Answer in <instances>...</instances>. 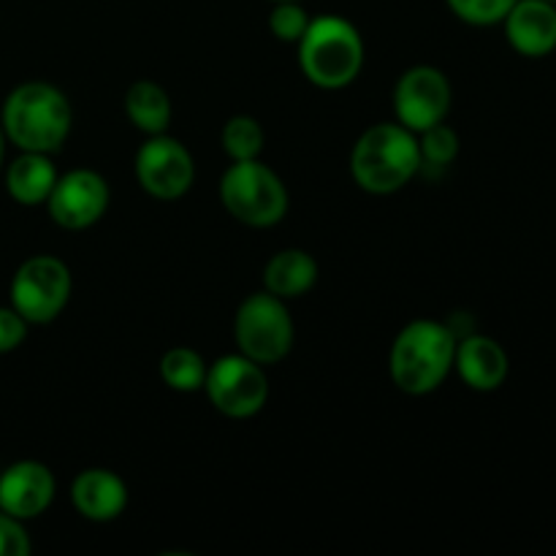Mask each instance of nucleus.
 I'll use <instances>...</instances> for the list:
<instances>
[{
	"mask_svg": "<svg viewBox=\"0 0 556 556\" xmlns=\"http://www.w3.org/2000/svg\"><path fill=\"white\" fill-rule=\"evenodd\" d=\"M136 177L150 195L161 201H174L188 193L193 185V155L177 139L157 134L136 152Z\"/></svg>",
	"mask_w": 556,
	"mask_h": 556,
	"instance_id": "9d476101",
	"label": "nucleus"
},
{
	"mask_svg": "<svg viewBox=\"0 0 556 556\" xmlns=\"http://www.w3.org/2000/svg\"><path fill=\"white\" fill-rule=\"evenodd\" d=\"M27 337V320L14 307H0V353L20 348Z\"/></svg>",
	"mask_w": 556,
	"mask_h": 556,
	"instance_id": "393cba45",
	"label": "nucleus"
},
{
	"mask_svg": "<svg viewBox=\"0 0 556 556\" xmlns=\"http://www.w3.org/2000/svg\"><path fill=\"white\" fill-rule=\"evenodd\" d=\"M418 150H421V163L427 166H448L456 155H459V136L451 125L438 123L432 128L421 130V139H418Z\"/></svg>",
	"mask_w": 556,
	"mask_h": 556,
	"instance_id": "412c9836",
	"label": "nucleus"
},
{
	"mask_svg": "<svg viewBox=\"0 0 556 556\" xmlns=\"http://www.w3.org/2000/svg\"><path fill=\"white\" fill-rule=\"evenodd\" d=\"M30 554V538L20 519L0 514V556H27Z\"/></svg>",
	"mask_w": 556,
	"mask_h": 556,
	"instance_id": "b1692460",
	"label": "nucleus"
},
{
	"mask_svg": "<svg viewBox=\"0 0 556 556\" xmlns=\"http://www.w3.org/2000/svg\"><path fill=\"white\" fill-rule=\"evenodd\" d=\"M54 500V476L41 462H16L0 476V510L27 521L41 516Z\"/></svg>",
	"mask_w": 556,
	"mask_h": 556,
	"instance_id": "f8f14e48",
	"label": "nucleus"
},
{
	"mask_svg": "<svg viewBox=\"0 0 556 556\" xmlns=\"http://www.w3.org/2000/svg\"><path fill=\"white\" fill-rule=\"evenodd\" d=\"M454 369L472 391H494L508 378V353L486 334H467L456 340Z\"/></svg>",
	"mask_w": 556,
	"mask_h": 556,
	"instance_id": "4468645a",
	"label": "nucleus"
},
{
	"mask_svg": "<svg viewBox=\"0 0 556 556\" xmlns=\"http://www.w3.org/2000/svg\"><path fill=\"white\" fill-rule=\"evenodd\" d=\"M394 112L400 125L413 134L443 123L451 112V81L432 65L405 71L394 87Z\"/></svg>",
	"mask_w": 556,
	"mask_h": 556,
	"instance_id": "1a4fd4ad",
	"label": "nucleus"
},
{
	"mask_svg": "<svg viewBox=\"0 0 556 556\" xmlns=\"http://www.w3.org/2000/svg\"><path fill=\"white\" fill-rule=\"evenodd\" d=\"M309 27L307 11L299 5V0H288V3H275L269 14V30L271 36L280 38L286 43H299Z\"/></svg>",
	"mask_w": 556,
	"mask_h": 556,
	"instance_id": "5701e85b",
	"label": "nucleus"
},
{
	"mask_svg": "<svg viewBox=\"0 0 556 556\" xmlns=\"http://www.w3.org/2000/svg\"><path fill=\"white\" fill-rule=\"evenodd\" d=\"M223 150L231 161H255L264 150V128L255 117L239 114L223 128Z\"/></svg>",
	"mask_w": 556,
	"mask_h": 556,
	"instance_id": "aec40b11",
	"label": "nucleus"
},
{
	"mask_svg": "<svg viewBox=\"0 0 556 556\" xmlns=\"http://www.w3.org/2000/svg\"><path fill=\"white\" fill-rule=\"evenodd\" d=\"M508 43L525 58H546L556 49V3L516 0L503 20Z\"/></svg>",
	"mask_w": 556,
	"mask_h": 556,
	"instance_id": "ddd939ff",
	"label": "nucleus"
},
{
	"mask_svg": "<svg viewBox=\"0 0 556 556\" xmlns=\"http://www.w3.org/2000/svg\"><path fill=\"white\" fill-rule=\"evenodd\" d=\"M239 353L261 367L282 362L293 348V320L286 302L275 293H253L244 299L233 318Z\"/></svg>",
	"mask_w": 556,
	"mask_h": 556,
	"instance_id": "423d86ee",
	"label": "nucleus"
},
{
	"mask_svg": "<svg viewBox=\"0 0 556 556\" xmlns=\"http://www.w3.org/2000/svg\"><path fill=\"white\" fill-rule=\"evenodd\" d=\"M71 503L79 510V516L90 521H114L128 505V486L123 478L112 470L79 472L71 483Z\"/></svg>",
	"mask_w": 556,
	"mask_h": 556,
	"instance_id": "2eb2a0df",
	"label": "nucleus"
},
{
	"mask_svg": "<svg viewBox=\"0 0 556 556\" xmlns=\"http://www.w3.org/2000/svg\"><path fill=\"white\" fill-rule=\"evenodd\" d=\"M0 125L22 152L52 155L71 134V103L49 81H25L5 98Z\"/></svg>",
	"mask_w": 556,
	"mask_h": 556,
	"instance_id": "f257e3e1",
	"label": "nucleus"
},
{
	"mask_svg": "<svg viewBox=\"0 0 556 556\" xmlns=\"http://www.w3.org/2000/svg\"><path fill=\"white\" fill-rule=\"evenodd\" d=\"M125 114L130 123L147 136L166 134L168 123H172V101H168L166 90L150 79L134 81L125 92Z\"/></svg>",
	"mask_w": 556,
	"mask_h": 556,
	"instance_id": "a211bd4d",
	"label": "nucleus"
},
{
	"mask_svg": "<svg viewBox=\"0 0 556 556\" xmlns=\"http://www.w3.org/2000/svg\"><path fill=\"white\" fill-rule=\"evenodd\" d=\"M71 296V271L54 255H36L11 280V307L27 324H52Z\"/></svg>",
	"mask_w": 556,
	"mask_h": 556,
	"instance_id": "0eeeda50",
	"label": "nucleus"
},
{
	"mask_svg": "<svg viewBox=\"0 0 556 556\" xmlns=\"http://www.w3.org/2000/svg\"><path fill=\"white\" fill-rule=\"evenodd\" d=\"M3 152H5V130L0 125V166H3Z\"/></svg>",
	"mask_w": 556,
	"mask_h": 556,
	"instance_id": "a878e982",
	"label": "nucleus"
},
{
	"mask_svg": "<svg viewBox=\"0 0 556 556\" xmlns=\"http://www.w3.org/2000/svg\"><path fill=\"white\" fill-rule=\"evenodd\" d=\"M271 3H288V0H271Z\"/></svg>",
	"mask_w": 556,
	"mask_h": 556,
	"instance_id": "bb28decb",
	"label": "nucleus"
},
{
	"mask_svg": "<svg viewBox=\"0 0 556 556\" xmlns=\"http://www.w3.org/2000/svg\"><path fill=\"white\" fill-rule=\"evenodd\" d=\"M220 201L228 215L253 228L277 226L288 212L286 185L258 157L233 161L220 179Z\"/></svg>",
	"mask_w": 556,
	"mask_h": 556,
	"instance_id": "39448f33",
	"label": "nucleus"
},
{
	"mask_svg": "<svg viewBox=\"0 0 556 556\" xmlns=\"http://www.w3.org/2000/svg\"><path fill=\"white\" fill-rule=\"evenodd\" d=\"M445 3L467 25L489 27L497 25V22H503L508 16L516 0H445Z\"/></svg>",
	"mask_w": 556,
	"mask_h": 556,
	"instance_id": "4be33fe9",
	"label": "nucleus"
},
{
	"mask_svg": "<svg viewBox=\"0 0 556 556\" xmlns=\"http://www.w3.org/2000/svg\"><path fill=\"white\" fill-rule=\"evenodd\" d=\"M315 280H318V264L304 250H282L264 269L266 291L280 299L302 296L315 286Z\"/></svg>",
	"mask_w": 556,
	"mask_h": 556,
	"instance_id": "f3484780",
	"label": "nucleus"
},
{
	"mask_svg": "<svg viewBox=\"0 0 556 556\" xmlns=\"http://www.w3.org/2000/svg\"><path fill=\"white\" fill-rule=\"evenodd\" d=\"M424 168L413 130L400 123H378L358 136L351 155L353 179L372 195H391Z\"/></svg>",
	"mask_w": 556,
	"mask_h": 556,
	"instance_id": "f03ea898",
	"label": "nucleus"
},
{
	"mask_svg": "<svg viewBox=\"0 0 556 556\" xmlns=\"http://www.w3.org/2000/svg\"><path fill=\"white\" fill-rule=\"evenodd\" d=\"M454 329L438 320H413L396 334L391 348V380L405 394L424 396L445 383L456 356Z\"/></svg>",
	"mask_w": 556,
	"mask_h": 556,
	"instance_id": "7ed1b4c3",
	"label": "nucleus"
},
{
	"mask_svg": "<svg viewBox=\"0 0 556 556\" xmlns=\"http://www.w3.org/2000/svg\"><path fill=\"white\" fill-rule=\"evenodd\" d=\"M58 182V168L43 152H22L5 172V190L16 204H43Z\"/></svg>",
	"mask_w": 556,
	"mask_h": 556,
	"instance_id": "dca6fc26",
	"label": "nucleus"
},
{
	"mask_svg": "<svg viewBox=\"0 0 556 556\" xmlns=\"http://www.w3.org/2000/svg\"><path fill=\"white\" fill-rule=\"evenodd\" d=\"M299 65L315 87L342 90L364 68L362 33L342 16L309 20L307 33L299 41Z\"/></svg>",
	"mask_w": 556,
	"mask_h": 556,
	"instance_id": "20e7f679",
	"label": "nucleus"
},
{
	"mask_svg": "<svg viewBox=\"0 0 556 556\" xmlns=\"http://www.w3.org/2000/svg\"><path fill=\"white\" fill-rule=\"evenodd\" d=\"M206 369L210 367L204 364V358L195 351H190V348H172L161 358L163 383L174 391H182V394L204 389Z\"/></svg>",
	"mask_w": 556,
	"mask_h": 556,
	"instance_id": "6ab92c4d",
	"label": "nucleus"
},
{
	"mask_svg": "<svg viewBox=\"0 0 556 556\" xmlns=\"http://www.w3.org/2000/svg\"><path fill=\"white\" fill-rule=\"evenodd\" d=\"M552 3H556V0H552Z\"/></svg>",
	"mask_w": 556,
	"mask_h": 556,
	"instance_id": "cd10ccee",
	"label": "nucleus"
},
{
	"mask_svg": "<svg viewBox=\"0 0 556 556\" xmlns=\"http://www.w3.org/2000/svg\"><path fill=\"white\" fill-rule=\"evenodd\" d=\"M49 215L65 231H85L96 226L109 206V185L92 168H76L54 182L47 199Z\"/></svg>",
	"mask_w": 556,
	"mask_h": 556,
	"instance_id": "9b49d317",
	"label": "nucleus"
},
{
	"mask_svg": "<svg viewBox=\"0 0 556 556\" xmlns=\"http://www.w3.org/2000/svg\"><path fill=\"white\" fill-rule=\"evenodd\" d=\"M204 389L215 410L228 418H250L261 413L269 400V383H266L264 367L253 358L220 356L206 369Z\"/></svg>",
	"mask_w": 556,
	"mask_h": 556,
	"instance_id": "6e6552de",
	"label": "nucleus"
}]
</instances>
